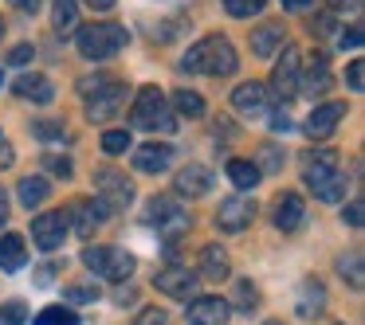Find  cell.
<instances>
[{"mask_svg":"<svg viewBox=\"0 0 365 325\" xmlns=\"http://www.w3.org/2000/svg\"><path fill=\"white\" fill-rule=\"evenodd\" d=\"M95 200L106 208V215H114L134 200V188H130V181L118 169H98L95 173Z\"/></svg>","mask_w":365,"mask_h":325,"instance_id":"6","label":"cell"},{"mask_svg":"<svg viewBox=\"0 0 365 325\" xmlns=\"http://www.w3.org/2000/svg\"><path fill=\"white\" fill-rule=\"evenodd\" d=\"M263 4H267V0H224L228 16H236V20H252V16H259Z\"/></svg>","mask_w":365,"mask_h":325,"instance_id":"33","label":"cell"},{"mask_svg":"<svg viewBox=\"0 0 365 325\" xmlns=\"http://www.w3.org/2000/svg\"><path fill=\"white\" fill-rule=\"evenodd\" d=\"M263 325H283V321H263Z\"/></svg>","mask_w":365,"mask_h":325,"instance_id":"55","label":"cell"},{"mask_svg":"<svg viewBox=\"0 0 365 325\" xmlns=\"http://www.w3.org/2000/svg\"><path fill=\"white\" fill-rule=\"evenodd\" d=\"M341 118H346V102H322V106L310 110L307 122H302V134L307 137H330Z\"/></svg>","mask_w":365,"mask_h":325,"instance_id":"14","label":"cell"},{"mask_svg":"<svg viewBox=\"0 0 365 325\" xmlns=\"http://www.w3.org/2000/svg\"><path fill=\"white\" fill-rule=\"evenodd\" d=\"M130 122L138 129H173L177 126V114L169 110V98L161 95L158 87H142L130 106Z\"/></svg>","mask_w":365,"mask_h":325,"instance_id":"3","label":"cell"},{"mask_svg":"<svg viewBox=\"0 0 365 325\" xmlns=\"http://www.w3.org/2000/svg\"><path fill=\"white\" fill-rule=\"evenodd\" d=\"M252 220H255V200L247 196H228L216 208V228L220 231H244Z\"/></svg>","mask_w":365,"mask_h":325,"instance_id":"11","label":"cell"},{"mask_svg":"<svg viewBox=\"0 0 365 325\" xmlns=\"http://www.w3.org/2000/svg\"><path fill=\"white\" fill-rule=\"evenodd\" d=\"M16 192H20V204H24V208H40L43 200L51 196V181H48V176H24Z\"/></svg>","mask_w":365,"mask_h":325,"instance_id":"26","label":"cell"},{"mask_svg":"<svg viewBox=\"0 0 365 325\" xmlns=\"http://www.w3.org/2000/svg\"><path fill=\"white\" fill-rule=\"evenodd\" d=\"M98 298V286H67L63 290V306H83V302H95Z\"/></svg>","mask_w":365,"mask_h":325,"instance_id":"38","label":"cell"},{"mask_svg":"<svg viewBox=\"0 0 365 325\" xmlns=\"http://www.w3.org/2000/svg\"><path fill=\"white\" fill-rule=\"evenodd\" d=\"M83 267L95 270L98 278H110V282H126L130 275H134L138 259L130 251H122V247H87L83 251Z\"/></svg>","mask_w":365,"mask_h":325,"instance_id":"5","label":"cell"},{"mask_svg":"<svg viewBox=\"0 0 365 325\" xmlns=\"http://www.w3.org/2000/svg\"><path fill=\"white\" fill-rule=\"evenodd\" d=\"M197 282L200 278L192 275L189 267H181V262H169V267L158 270V278H153V286H158L161 294H169V298H197Z\"/></svg>","mask_w":365,"mask_h":325,"instance_id":"9","label":"cell"},{"mask_svg":"<svg viewBox=\"0 0 365 325\" xmlns=\"http://www.w3.org/2000/svg\"><path fill=\"white\" fill-rule=\"evenodd\" d=\"M208 188H212V173H208L205 165H189V169L177 173V196L197 200V196H205Z\"/></svg>","mask_w":365,"mask_h":325,"instance_id":"21","label":"cell"},{"mask_svg":"<svg viewBox=\"0 0 365 325\" xmlns=\"http://www.w3.org/2000/svg\"><path fill=\"white\" fill-rule=\"evenodd\" d=\"M322 306H326V290L314 282V278H307V282L299 286V314L314 317V314H322Z\"/></svg>","mask_w":365,"mask_h":325,"instance_id":"28","label":"cell"},{"mask_svg":"<svg viewBox=\"0 0 365 325\" xmlns=\"http://www.w3.org/2000/svg\"><path fill=\"white\" fill-rule=\"evenodd\" d=\"M310 192H314V200H322V204H338L341 196H346V176H341V169H334V173L326 176H314V181H307Z\"/></svg>","mask_w":365,"mask_h":325,"instance_id":"23","label":"cell"},{"mask_svg":"<svg viewBox=\"0 0 365 325\" xmlns=\"http://www.w3.org/2000/svg\"><path fill=\"white\" fill-rule=\"evenodd\" d=\"M28 262V247L20 235H0V270H20Z\"/></svg>","mask_w":365,"mask_h":325,"instance_id":"25","label":"cell"},{"mask_svg":"<svg viewBox=\"0 0 365 325\" xmlns=\"http://www.w3.org/2000/svg\"><path fill=\"white\" fill-rule=\"evenodd\" d=\"M0 82H4V79H0Z\"/></svg>","mask_w":365,"mask_h":325,"instance_id":"57","label":"cell"},{"mask_svg":"<svg viewBox=\"0 0 365 325\" xmlns=\"http://www.w3.org/2000/svg\"><path fill=\"white\" fill-rule=\"evenodd\" d=\"M236 302H240V309H244V314H252L255 302H259V290H255L252 282H240L236 286Z\"/></svg>","mask_w":365,"mask_h":325,"instance_id":"40","label":"cell"},{"mask_svg":"<svg viewBox=\"0 0 365 325\" xmlns=\"http://www.w3.org/2000/svg\"><path fill=\"white\" fill-rule=\"evenodd\" d=\"M302 220H307V204H302L299 192H283L275 200V228L279 231H299Z\"/></svg>","mask_w":365,"mask_h":325,"instance_id":"17","label":"cell"},{"mask_svg":"<svg viewBox=\"0 0 365 325\" xmlns=\"http://www.w3.org/2000/svg\"><path fill=\"white\" fill-rule=\"evenodd\" d=\"M0 36H4V20H0Z\"/></svg>","mask_w":365,"mask_h":325,"instance_id":"56","label":"cell"},{"mask_svg":"<svg viewBox=\"0 0 365 325\" xmlns=\"http://www.w3.org/2000/svg\"><path fill=\"white\" fill-rule=\"evenodd\" d=\"M106 220H110V215H106V208L98 204V200H75V204L67 208V228H75V235H83V239H91V231Z\"/></svg>","mask_w":365,"mask_h":325,"instance_id":"13","label":"cell"},{"mask_svg":"<svg viewBox=\"0 0 365 325\" xmlns=\"http://www.w3.org/2000/svg\"><path fill=\"white\" fill-rule=\"evenodd\" d=\"M228 314H232V306L224 298H216V294H200V298H192L189 309H185L189 325H224Z\"/></svg>","mask_w":365,"mask_h":325,"instance_id":"12","label":"cell"},{"mask_svg":"<svg viewBox=\"0 0 365 325\" xmlns=\"http://www.w3.org/2000/svg\"><path fill=\"white\" fill-rule=\"evenodd\" d=\"M67 212H43L32 220V243L40 247V251H56V247H63L67 239Z\"/></svg>","mask_w":365,"mask_h":325,"instance_id":"10","label":"cell"},{"mask_svg":"<svg viewBox=\"0 0 365 325\" xmlns=\"http://www.w3.org/2000/svg\"><path fill=\"white\" fill-rule=\"evenodd\" d=\"M9 223V196H4V188H0V228Z\"/></svg>","mask_w":365,"mask_h":325,"instance_id":"52","label":"cell"},{"mask_svg":"<svg viewBox=\"0 0 365 325\" xmlns=\"http://www.w3.org/2000/svg\"><path fill=\"white\" fill-rule=\"evenodd\" d=\"M255 169H259V176L263 173H279L283 169V153L275 149V145H259V161H252Z\"/></svg>","mask_w":365,"mask_h":325,"instance_id":"34","label":"cell"},{"mask_svg":"<svg viewBox=\"0 0 365 325\" xmlns=\"http://www.w3.org/2000/svg\"><path fill=\"white\" fill-rule=\"evenodd\" d=\"M12 165V149L9 145H0V169H9Z\"/></svg>","mask_w":365,"mask_h":325,"instance_id":"54","label":"cell"},{"mask_svg":"<svg viewBox=\"0 0 365 325\" xmlns=\"http://www.w3.org/2000/svg\"><path fill=\"white\" fill-rule=\"evenodd\" d=\"M338 169V153L334 149H310L307 153V165H302V176L307 181H314V176H326Z\"/></svg>","mask_w":365,"mask_h":325,"instance_id":"27","label":"cell"},{"mask_svg":"<svg viewBox=\"0 0 365 325\" xmlns=\"http://www.w3.org/2000/svg\"><path fill=\"white\" fill-rule=\"evenodd\" d=\"M361 212H365V208H361V200H349V204H346V212H341V220H346L349 228H361Z\"/></svg>","mask_w":365,"mask_h":325,"instance_id":"43","label":"cell"},{"mask_svg":"<svg viewBox=\"0 0 365 325\" xmlns=\"http://www.w3.org/2000/svg\"><path fill=\"white\" fill-rule=\"evenodd\" d=\"M283 48H287V28L279 24V20H267V24L252 28V55L271 59V55H279Z\"/></svg>","mask_w":365,"mask_h":325,"instance_id":"16","label":"cell"},{"mask_svg":"<svg viewBox=\"0 0 365 325\" xmlns=\"http://www.w3.org/2000/svg\"><path fill=\"white\" fill-rule=\"evenodd\" d=\"M32 55H36V48H32V43H16V48L9 51V63H12V67H24Z\"/></svg>","mask_w":365,"mask_h":325,"instance_id":"42","label":"cell"},{"mask_svg":"<svg viewBox=\"0 0 365 325\" xmlns=\"http://www.w3.org/2000/svg\"><path fill=\"white\" fill-rule=\"evenodd\" d=\"M79 90H83V98H87V114H91V122H106L110 114H118V106H122V82L114 79V75H95V79H83L79 82Z\"/></svg>","mask_w":365,"mask_h":325,"instance_id":"4","label":"cell"},{"mask_svg":"<svg viewBox=\"0 0 365 325\" xmlns=\"http://www.w3.org/2000/svg\"><path fill=\"white\" fill-rule=\"evenodd\" d=\"M228 181L236 184L240 192H252L255 184H259V169H255L252 161H240L236 157V161H228Z\"/></svg>","mask_w":365,"mask_h":325,"instance_id":"29","label":"cell"},{"mask_svg":"<svg viewBox=\"0 0 365 325\" xmlns=\"http://www.w3.org/2000/svg\"><path fill=\"white\" fill-rule=\"evenodd\" d=\"M130 149V134L126 129H106L103 134V153H110V157H118V153Z\"/></svg>","mask_w":365,"mask_h":325,"instance_id":"37","label":"cell"},{"mask_svg":"<svg viewBox=\"0 0 365 325\" xmlns=\"http://www.w3.org/2000/svg\"><path fill=\"white\" fill-rule=\"evenodd\" d=\"M232 106H236L240 114H247V118H255V114L267 110V87H263V82H240V87L232 90Z\"/></svg>","mask_w":365,"mask_h":325,"instance_id":"19","label":"cell"},{"mask_svg":"<svg viewBox=\"0 0 365 325\" xmlns=\"http://www.w3.org/2000/svg\"><path fill=\"white\" fill-rule=\"evenodd\" d=\"M145 220H150L158 231H165L169 239L181 235V231L189 228V215L181 212V204H177L173 196H153L150 204H145Z\"/></svg>","mask_w":365,"mask_h":325,"instance_id":"8","label":"cell"},{"mask_svg":"<svg viewBox=\"0 0 365 325\" xmlns=\"http://www.w3.org/2000/svg\"><path fill=\"white\" fill-rule=\"evenodd\" d=\"M51 24H56L59 36L79 32V0H56L51 4Z\"/></svg>","mask_w":365,"mask_h":325,"instance_id":"24","label":"cell"},{"mask_svg":"<svg viewBox=\"0 0 365 325\" xmlns=\"http://www.w3.org/2000/svg\"><path fill=\"white\" fill-rule=\"evenodd\" d=\"M12 4H16L20 12H36V9H40V0H12Z\"/></svg>","mask_w":365,"mask_h":325,"instance_id":"53","label":"cell"},{"mask_svg":"<svg viewBox=\"0 0 365 325\" xmlns=\"http://www.w3.org/2000/svg\"><path fill=\"white\" fill-rule=\"evenodd\" d=\"M334 28H338V20H334V12H322V16L310 20V36H318V40H330Z\"/></svg>","mask_w":365,"mask_h":325,"instance_id":"39","label":"cell"},{"mask_svg":"<svg viewBox=\"0 0 365 325\" xmlns=\"http://www.w3.org/2000/svg\"><path fill=\"white\" fill-rule=\"evenodd\" d=\"M126 28L122 24H87L75 32V43H79V55L91 59V63H106L114 59L122 48H126Z\"/></svg>","mask_w":365,"mask_h":325,"instance_id":"2","label":"cell"},{"mask_svg":"<svg viewBox=\"0 0 365 325\" xmlns=\"http://www.w3.org/2000/svg\"><path fill=\"white\" fill-rule=\"evenodd\" d=\"M87 9H95V12H110L114 9V0H83Z\"/></svg>","mask_w":365,"mask_h":325,"instance_id":"49","label":"cell"},{"mask_svg":"<svg viewBox=\"0 0 365 325\" xmlns=\"http://www.w3.org/2000/svg\"><path fill=\"white\" fill-rule=\"evenodd\" d=\"M36 325H79V317H75V309H67V306H48V309H40Z\"/></svg>","mask_w":365,"mask_h":325,"instance_id":"32","label":"cell"},{"mask_svg":"<svg viewBox=\"0 0 365 325\" xmlns=\"http://www.w3.org/2000/svg\"><path fill=\"white\" fill-rule=\"evenodd\" d=\"M338 48H341V51H346V48H361V28L354 24L349 32H341V36H338Z\"/></svg>","mask_w":365,"mask_h":325,"instance_id":"46","label":"cell"},{"mask_svg":"<svg viewBox=\"0 0 365 325\" xmlns=\"http://www.w3.org/2000/svg\"><path fill=\"white\" fill-rule=\"evenodd\" d=\"M169 165H173V145H158V142H150V145H142V149L134 153V169H138V173L158 176V173H165Z\"/></svg>","mask_w":365,"mask_h":325,"instance_id":"18","label":"cell"},{"mask_svg":"<svg viewBox=\"0 0 365 325\" xmlns=\"http://www.w3.org/2000/svg\"><path fill=\"white\" fill-rule=\"evenodd\" d=\"M43 161H48V169H51V173H59V176H71V157H56V153H48Z\"/></svg>","mask_w":365,"mask_h":325,"instance_id":"44","label":"cell"},{"mask_svg":"<svg viewBox=\"0 0 365 325\" xmlns=\"http://www.w3.org/2000/svg\"><path fill=\"white\" fill-rule=\"evenodd\" d=\"M173 110L181 114V118H200V114H205V98L192 95V90H177V95H173Z\"/></svg>","mask_w":365,"mask_h":325,"instance_id":"31","label":"cell"},{"mask_svg":"<svg viewBox=\"0 0 365 325\" xmlns=\"http://www.w3.org/2000/svg\"><path fill=\"white\" fill-rule=\"evenodd\" d=\"M357 4H361V0H330V9H334V12H341V9H349V12H354Z\"/></svg>","mask_w":365,"mask_h":325,"instance_id":"51","label":"cell"},{"mask_svg":"<svg viewBox=\"0 0 365 325\" xmlns=\"http://www.w3.org/2000/svg\"><path fill=\"white\" fill-rule=\"evenodd\" d=\"M228 275H232V262H228V255H224V247L208 243L205 251H200L197 278H200V282H220V278H228Z\"/></svg>","mask_w":365,"mask_h":325,"instance_id":"20","label":"cell"},{"mask_svg":"<svg viewBox=\"0 0 365 325\" xmlns=\"http://www.w3.org/2000/svg\"><path fill=\"white\" fill-rule=\"evenodd\" d=\"M24 321H28V306L20 298H12V302L0 306V325H24Z\"/></svg>","mask_w":365,"mask_h":325,"instance_id":"35","label":"cell"},{"mask_svg":"<svg viewBox=\"0 0 365 325\" xmlns=\"http://www.w3.org/2000/svg\"><path fill=\"white\" fill-rule=\"evenodd\" d=\"M236 67H240L236 48H232V40H224V36H205V40H197L181 59V71L212 75V79H224V75H232Z\"/></svg>","mask_w":365,"mask_h":325,"instance_id":"1","label":"cell"},{"mask_svg":"<svg viewBox=\"0 0 365 325\" xmlns=\"http://www.w3.org/2000/svg\"><path fill=\"white\" fill-rule=\"evenodd\" d=\"M56 270H59V267H40V270H36V275H40L36 282H40V286H48L51 278H56Z\"/></svg>","mask_w":365,"mask_h":325,"instance_id":"50","label":"cell"},{"mask_svg":"<svg viewBox=\"0 0 365 325\" xmlns=\"http://www.w3.org/2000/svg\"><path fill=\"white\" fill-rule=\"evenodd\" d=\"M334 87V75H330V59L322 51H314L307 63V79H299V95H310V98H322L326 90Z\"/></svg>","mask_w":365,"mask_h":325,"instance_id":"15","label":"cell"},{"mask_svg":"<svg viewBox=\"0 0 365 325\" xmlns=\"http://www.w3.org/2000/svg\"><path fill=\"white\" fill-rule=\"evenodd\" d=\"M346 82H349V90H365V63H361V59H354V63H349Z\"/></svg>","mask_w":365,"mask_h":325,"instance_id":"41","label":"cell"},{"mask_svg":"<svg viewBox=\"0 0 365 325\" xmlns=\"http://www.w3.org/2000/svg\"><path fill=\"white\" fill-rule=\"evenodd\" d=\"M16 95L28 98V102H36V106H48L51 98H56V87H51L48 75H20V79H16Z\"/></svg>","mask_w":365,"mask_h":325,"instance_id":"22","label":"cell"},{"mask_svg":"<svg viewBox=\"0 0 365 325\" xmlns=\"http://www.w3.org/2000/svg\"><path fill=\"white\" fill-rule=\"evenodd\" d=\"M314 0H283V9H291V12H307Z\"/></svg>","mask_w":365,"mask_h":325,"instance_id":"48","label":"cell"},{"mask_svg":"<svg viewBox=\"0 0 365 325\" xmlns=\"http://www.w3.org/2000/svg\"><path fill=\"white\" fill-rule=\"evenodd\" d=\"M338 275L346 278L354 290H361L365 282V270H361V251H349V255H338Z\"/></svg>","mask_w":365,"mask_h":325,"instance_id":"30","label":"cell"},{"mask_svg":"<svg viewBox=\"0 0 365 325\" xmlns=\"http://www.w3.org/2000/svg\"><path fill=\"white\" fill-rule=\"evenodd\" d=\"M134 325H165V309H142L134 317Z\"/></svg>","mask_w":365,"mask_h":325,"instance_id":"45","label":"cell"},{"mask_svg":"<svg viewBox=\"0 0 365 325\" xmlns=\"http://www.w3.org/2000/svg\"><path fill=\"white\" fill-rule=\"evenodd\" d=\"M32 134H36V137H43V142H63L67 129H63V122L40 118V122H32Z\"/></svg>","mask_w":365,"mask_h":325,"instance_id":"36","label":"cell"},{"mask_svg":"<svg viewBox=\"0 0 365 325\" xmlns=\"http://www.w3.org/2000/svg\"><path fill=\"white\" fill-rule=\"evenodd\" d=\"M271 129H279V134H287V129H291V118H287L283 110H275V114H271Z\"/></svg>","mask_w":365,"mask_h":325,"instance_id":"47","label":"cell"},{"mask_svg":"<svg viewBox=\"0 0 365 325\" xmlns=\"http://www.w3.org/2000/svg\"><path fill=\"white\" fill-rule=\"evenodd\" d=\"M299 79H302V55H299V48L287 43L283 55H279V63H275V71H271V90L267 95L294 98L299 95Z\"/></svg>","mask_w":365,"mask_h":325,"instance_id":"7","label":"cell"}]
</instances>
